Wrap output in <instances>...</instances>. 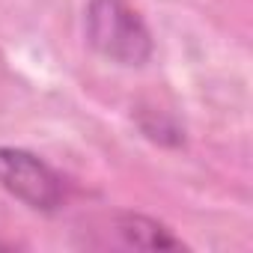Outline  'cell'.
Here are the masks:
<instances>
[{
    "label": "cell",
    "instance_id": "cell-1",
    "mask_svg": "<svg viewBox=\"0 0 253 253\" xmlns=\"http://www.w3.org/2000/svg\"><path fill=\"white\" fill-rule=\"evenodd\" d=\"M86 45L113 66L143 69L155 57V33L131 0H86Z\"/></svg>",
    "mask_w": 253,
    "mask_h": 253
},
{
    "label": "cell",
    "instance_id": "cell-2",
    "mask_svg": "<svg viewBox=\"0 0 253 253\" xmlns=\"http://www.w3.org/2000/svg\"><path fill=\"white\" fill-rule=\"evenodd\" d=\"M0 191L39 214H60L72 197L69 179L42 155L0 143Z\"/></svg>",
    "mask_w": 253,
    "mask_h": 253
},
{
    "label": "cell",
    "instance_id": "cell-3",
    "mask_svg": "<svg viewBox=\"0 0 253 253\" xmlns=\"http://www.w3.org/2000/svg\"><path fill=\"white\" fill-rule=\"evenodd\" d=\"M116 232L128 247H137V250H179V247H185L182 238L173 235L170 226H164L158 217H149L140 211L116 214Z\"/></svg>",
    "mask_w": 253,
    "mask_h": 253
},
{
    "label": "cell",
    "instance_id": "cell-4",
    "mask_svg": "<svg viewBox=\"0 0 253 253\" xmlns=\"http://www.w3.org/2000/svg\"><path fill=\"white\" fill-rule=\"evenodd\" d=\"M134 122L146 140H152L155 146H164V149H182L185 146V125L170 113V110H161V107H137L134 110Z\"/></svg>",
    "mask_w": 253,
    "mask_h": 253
},
{
    "label": "cell",
    "instance_id": "cell-5",
    "mask_svg": "<svg viewBox=\"0 0 253 253\" xmlns=\"http://www.w3.org/2000/svg\"><path fill=\"white\" fill-rule=\"evenodd\" d=\"M15 244H9V241H3V238H0V250H12Z\"/></svg>",
    "mask_w": 253,
    "mask_h": 253
}]
</instances>
